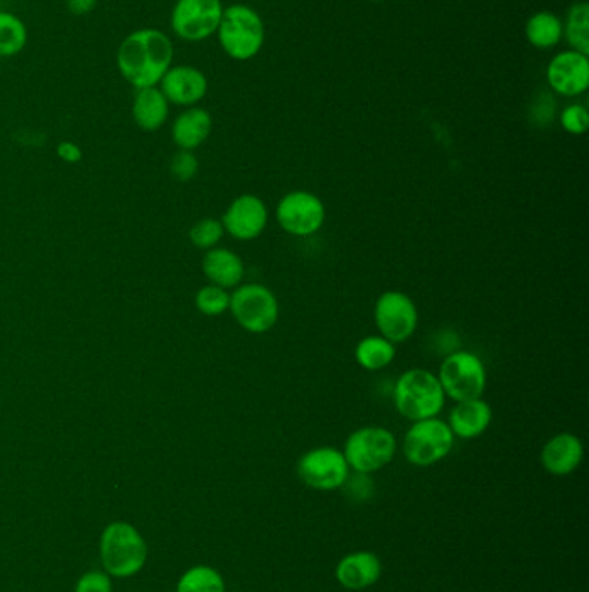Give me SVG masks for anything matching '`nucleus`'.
I'll use <instances>...</instances> for the list:
<instances>
[{"label": "nucleus", "instance_id": "cd10ccee", "mask_svg": "<svg viewBox=\"0 0 589 592\" xmlns=\"http://www.w3.org/2000/svg\"><path fill=\"white\" fill-rule=\"evenodd\" d=\"M225 229L221 221L216 218H201L195 222L194 226L189 230V239L192 245L200 250H212L218 247V242L224 238Z\"/></svg>", "mask_w": 589, "mask_h": 592}, {"label": "nucleus", "instance_id": "0eeeda50", "mask_svg": "<svg viewBox=\"0 0 589 592\" xmlns=\"http://www.w3.org/2000/svg\"><path fill=\"white\" fill-rule=\"evenodd\" d=\"M100 558L112 577H132L146 564L147 546L129 523H111L100 538Z\"/></svg>", "mask_w": 589, "mask_h": 592}, {"label": "nucleus", "instance_id": "2f4dec72", "mask_svg": "<svg viewBox=\"0 0 589 592\" xmlns=\"http://www.w3.org/2000/svg\"><path fill=\"white\" fill-rule=\"evenodd\" d=\"M64 4H67L68 13L73 16H88L96 11L99 0H64Z\"/></svg>", "mask_w": 589, "mask_h": 592}, {"label": "nucleus", "instance_id": "b1692460", "mask_svg": "<svg viewBox=\"0 0 589 592\" xmlns=\"http://www.w3.org/2000/svg\"><path fill=\"white\" fill-rule=\"evenodd\" d=\"M28 44V26L22 17L0 9V58H14Z\"/></svg>", "mask_w": 589, "mask_h": 592}, {"label": "nucleus", "instance_id": "72a5a7b5", "mask_svg": "<svg viewBox=\"0 0 589 592\" xmlns=\"http://www.w3.org/2000/svg\"><path fill=\"white\" fill-rule=\"evenodd\" d=\"M372 2H384V0H372Z\"/></svg>", "mask_w": 589, "mask_h": 592}, {"label": "nucleus", "instance_id": "a211bd4d", "mask_svg": "<svg viewBox=\"0 0 589 592\" xmlns=\"http://www.w3.org/2000/svg\"><path fill=\"white\" fill-rule=\"evenodd\" d=\"M446 423L452 428L455 438L473 440L490 428L493 423V407L482 396L472 401L455 402V407L449 413Z\"/></svg>", "mask_w": 589, "mask_h": 592}, {"label": "nucleus", "instance_id": "bb28decb", "mask_svg": "<svg viewBox=\"0 0 589 592\" xmlns=\"http://www.w3.org/2000/svg\"><path fill=\"white\" fill-rule=\"evenodd\" d=\"M195 307L203 316L218 318L229 312L230 293L229 289L220 288L216 284H206L200 292L195 293Z\"/></svg>", "mask_w": 589, "mask_h": 592}, {"label": "nucleus", "instance_id": "f03ea898", "mask_svg": "<svg viewBox=\"0 0 589 592\" xmlns=\"http://www.w3.org/2000/svg\"><path fill=\"white\" fill-rule=\"evenodd\" d=\"M393 402L399 416L413 423L437 417L444 410L446 395L437 375L422 367H413L396 380Z\"/></svg>", "mask_w": 589, "mask_h": 592}, {"label": "nucleus", "instance_id": "f3484780", "mask_svg": "<svg viewBox=\"0 0 589 592\" xmlns=\"http://www.w3.org/2000/svg\"><path fill=\"white\" fill-rule=\"evenodd\" d=\"M382 576V564L370 550L349 553L336 567V579L349 591H363L377 584Z\"/></svg>", "mask_w": 589, "mask_h": 592}, {"label": "nucleus", "instance_id": "9d476101", "mask_svg": "<svg viewBox=\"0 0 589 592\" xmlns=\"http://www.w3.org/2000/svg\"><path fill=\"white\" fill-rule=\"evenodd\" d=\"M221 0H177L170 13V28L183 43H203L216 34L224 16Z\"/></svg>", "mask_w": 589, "mask_h": 592}, {"label": "nucleus", "instance_id": "473e14b6", "mask_svg": "<svg viewBox=\"0 0 589 592\" xmlns=\"http://www.w3.org/2000/svg\"><path fill=\"white\" fill-rule=\"evenodd\" d=\"M58 156L67 163H79L82 159V150H80L79 144H75V142H59Z\"/></svg>", "mask_w": 589, "mask_h": 592}, {"label": "nucleus", "instance_id": "6ab92c4d", "mask_svg": "<svg viewBox=\"0 0 589 592\" xmlns=\"http://www.w3.org/2000/svg\"><path fill=\"white\" fill-rule=\"evenodd\" d=\"M213 130V118L208 109L192 106L175 118L171 139L182 151H194L208 141Z\"/></svg>", "mask_w": 589, "mask_h": 592}, {"label": "nucleus", "instance_id": "9b49d317", "mask_svg": "<svg viewBox=\"0 0 589 592\" xmlns=\"http://www.w3.org/2000/svg\"><path fill=\"white\" fill-rule=\"evenodd\" d=\"M296 470L299 479L318 493H333L345 487L346 479L351 475L342 451L330 446L315 447L304 452Z\"/></svg>", "mask_w": 589, "mask_h": 592}, {"label": "nucleus", "instance_id": "393cba45", "mask_svg": "<svg viewBox=\"0 0 589 592\" xmlns=\"http://www.w3.org/2000/svg\"><path fill=\"white\" fill-rule=\"evenodd\" d=\"M564 34L573 50L589 55V5L586 2H577L568 9Z\"/></svg>", "mask_w": 589, "mask_h": 592}, {"label": "nucleus", "instance_id": "7ed1b4c3", "mask_svg": "<svg viewBox=\"0 0 589 592\" xmlns=\"http://www.w3.org/2000/svg\"><path fill=\"white\" fill-rule=\"evenodd\" d=\"M216 35L225 55L236 61H250L265 43V25L254 9L236 4L224 9Z\"/></svg>", "mask_w": 589, "mask_h": 592}, {"label": "nucleus", "instance_id": "1a4fd4ad", "mask_svg": "<svg viewBox=\"0 0 589 592\" xmlns=\"http://www.w3.org/2000/svg\"><path fill=\"white\" fill-rule=\"evenodd\" d=\"M275 218L280 229L289 236L310 238L325 226L327 209L315 192L298 189L280 198L275 209Z\"/></svg>", "mask_w": 589, "mask_h": 592}, {"label": "nucleus", "instance_id": "ddd939ff", "mask_svg": "<svg viewBox=\"0 0 589 592\" xmlns=\"http://www.w3.org/2000/svg\"><path fill=\"white\" fill-rule=\"evenodd\" d=\"M268 209L256 194H241L225 210L221 224L225 233L237 241H253L265 233L268 226Z\"/></svg>", "mask_w": 589, "mask_h": 592}, {"label": "nucleus", "instance_id": "c756f323", "mask_svg": "<svg viewBox=\"0 0 589 592\" xmlns=\"http://www.w3.org/2000/svg\"><path fill=\"white\" fill-rule=\"evenodd\" d=\"M562 127L567 134L582 135L589 127L588 109L582 105H570L562 111Z\"/></svg>", "mask_w": 589, "mask_h": 592}, {"label": "nucleus", "instance_id": "a878e982", "mask_svg": "<svg viewBox=\"0 0 589 592\" xmlns=\"http://www.w3.org/2000/svg\"><path fill=\"white\" fill-rule=\"evenodd\" d=\"M177 592H225V580L215 568L201 565L183 573Z\"/></svg>", "mask_w": 589, "mask_h": 592}, {"label": "nucleus", "instance_id": "f8f14e48", "mask_svg": "<svg viewBox=\"0 0 589 592\" xmlns=\"http://www.w3.org/2000/svg\"><path fill=\"white\" fill-rule=\"evenodd\" d=\"M374 321L381 336L399 345L408 342L419 328V309L407 293L389 289L375 301Z\"/></svg>", "mask_w": 589, "mask_h": 592}, {"label": "nucleus", "instance_id": "423d86ee", "mask_svg": "<svg viewBox=\"0 0 589 592\" xmlns=\"http://www.w3.org/2000/svg\"><path fill=\"white\" fill-rule=\"evenodd\" d=\"M446 399L453 402L481 399L488 387V371L479 355L473 352L455 351L444 357L437 372Z\"/></svg>", "mask_w": 589, "mask_h": 592}, {"label": "nucleus", "instance_id": "4be33fe9", "mask_svg": "<svg viewBox=\"0 0 589 592\" xmlns=\"http://www.w3.org/2000/svg\"><path fill=\"white\" fill-rule=\"evenodd\" d=\"M354 359L365 371L375 372L395 363L396 345L381 334H370L358 342Z\"/></svg>", "mask_w": 589, "mask_h": 592}, {"label": "nucleus", "instance_id": "20e7f679", "mask_svg": "<svg viewBox=\"0 0 589 592\" xmlns=\"http://www.w3.org/2000/svg\"><path fill=\"white\" fill-rule=\"evenodd\" d=\"M398 442L384 426H361L346 438L345 454L351 472L372 475L395 459Z\"/></svg>", "mask_w": 589, "mask_h": 592}, {"label": "nucleus", "instance_id": "412c9836", "mask_svg": "<svg viewBox=\"0 0 589 592\" xmlns=\"http://www.w3.org/2000/svg\"><path fill=\"white\" fill-rule=\"evenodd\" d=\"M170 103L161 88H137L132 100V117L135 126L144 132H156L165 127L170 117Z\"/></svg>", "mask_w": 589, "mask_h": 592}, {"label": "nucleus", "instance_id": "6e6552de", "mask_svg": "<svg viewBox=\"0 0 589 592\" xmlns=\"http://www.w3.org/2000/svg\"><path fill=\"white\" fill-rule=\"evenodd\" d=\"M455 446V435L448 423L429 417L411 423L402 437V454L413 466L429 467L448 458Z\"/></svg>", "mask_w": 589, "mask_h": 592}, {"label": "nucleus", "instance_id": "39448f33", "mask_svg": "<svg viewBox=\"0 0 589 592\" xmlns=\"http://www.w3.org/2000/svg\"><path fill=\"white\" fill-rule=\"evenodd\" d=\"M230 312L242 330L251 334H265L274 330L280 318L277 295L268 286L245 283L230 295Z\"/></svg>", "mask_w": 589, "mask_h": 592}, {"label": "nucleus", "instance_id": "c85d7f7f", "mask_svg": "<svg viewBox=\"0 0 589 592\" xmlns=\"http://www.w3.org/2000/svg\"><path fill=\"white\" fill-rule=\"evenodd\" d=\"M200 171V159L195 158L194 151L180 150L171 158L170 174L177 182H189Z\"/></svg>", "mask_w": 589, "mask_h": 592}, {"label": "nucleus", "instance_id": "7c9ffc66", "mask_svg": "<svg viewBox=\"0 0 589 592\" xmlns=\"http://www.w3.org/2000/svg\"><path fill=\"white\" fill-rule=\"evenodd\" d=\"M76 592H112V582L103 571H88L79 580Z\"/></svg>", "mask_w": 589, "mask_h": 592}, {"label": "nucleus", "instance_id": "2eb2a0df", "mask_svg": "<svg viewBox=\"0 0 589 592\" xmlns=\"http://www.w3.org/2000/svg\"><path fill=\"white\" fill-rule=\"evenodd\" d=\"M546 79L558 96H581L589 87L588 56L577 50H565L556 55L548 64Z\"/></svg>", "mask_w": 589, "mask_h": 592}, {"label": "nucleus", "instance_id": "4468645a", "mask_svg": "<svg viewBox=\"0 0 589 592\" xmlns=\"http://www.w3.org/2000/svg\"><path fill=\"white\" fill-rule=\"evenodd\" d=\"M168 103L182 108L200 105L208 94V76L192 64H173L158 85Z\"/></svg>", "mask_w": 589, "mask_h": 592}, {"label": "nucleus", "instance_id": "5701e85b", "mask_svg": "<svg viewBox=\"0 0 589 592\" xmlns=\"http://www.w3.org/2000/svg\"><path fill=\"white\" fill-rule=\"evenodd\" d=\"M564 25L561 17L550 11H541L529 17L526 25V37L531 46L538 49H552L561 43Z\"/></svg>", "mask_w": 589, "mask_h": 592}, {"label": "nucleus", "instance_id": "aec40b11", "mask_svg": "<svg viewBox=\"0 0 589 592\" xmlns=\"http://www.w3.org/2000/svg\"><path fill=\"white\" fill-rule=\"evenodd\" d=\"M203 272L209 283L220 288L233 289L244 281L245 268L236 251L216 247L204 254Z\"/></svg>", "mask_w": 589, "mask_h": 592}, {"label": "nucleus", "instance_id": "dca6fc26", "mask_svg": "<svg viewBox=\"0 0 589 592\" xmlns=\"http://www.w3.org/2000/svg\"><path fill=\"white\" fill-rule=\"evenodd\" d=\"M585 446L577 435L562 431L553 435L541 449V466L553 476H567L581 466Z\"/></svg>", "mask_w": 589, "mask_h": 592}, {"label": "nucleus", "instance_id": "f257e3e1", "mask_svg": "<svg viewBox=\"0 0 589 592\" xmlns=\"http://www.w3.org/2000/svg\"><path fill=\"white\" fill-rule=\"evenodd\" d=\"M173 59L171 38L153 26L133 29L117 50L118 71L135 91L159 85L165 73L173 67Z\"/></svg>", "mask_w": 589, "mask_h": 592}]
</instances>
